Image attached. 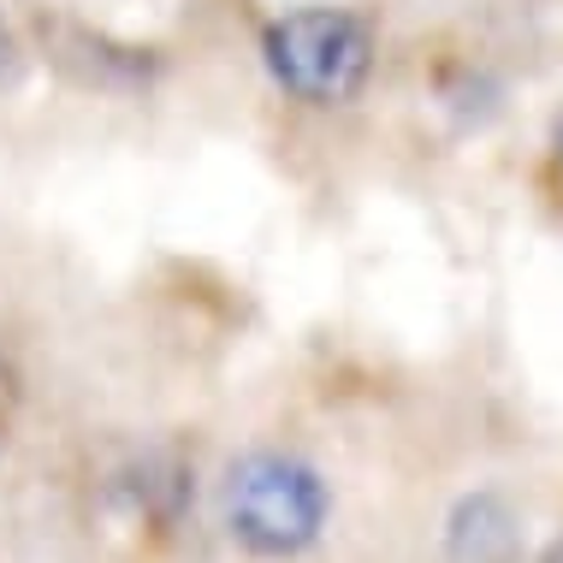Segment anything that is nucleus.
I'll list each match as a JSON object with an SVG mask.
<instances>
[{"label": "nucleus", "instance_id": "f03ea898", "mask_svg": "<svg viewBox=\"0 0 563 563\" xmlns=\"http://www.w3.org/2000/svg\"><path fill=\"white\" fill-rule=\"evenodd\" d=\"M262 59L285 96L309 108H344L374 71V30L344 7H302L267 24Z\"/></svg>", "mask_w": 563, "mask_h": 563}, {"label": "nucleus", "instance_id": "39448f33", "mask_svg": "<svg viewBox=\"0 0 563 563\" xmlns=\"http://www.w3.org/2000/svg\"><path fill=\"white\" fill-rule=\"evenodd\" d=\"M19 409V368H12V356L0 350V421Z\"/></svg>", "mask_w": 563, "mask_h": 563}, {"label": "nucleus", "instance_id": "7ed1b4c3", "mask_svg": "<svg viewBox=\"0 0 563 563\" xmlns=\"http://www.w3.org/2000/svg\"><path fill=\"white\" fill-rule=\"evenodd\" d=\"M516 545V516L493 493L463 498L451 516V558L456 563H505Z\"/></svg>", "mask_w": 563, "mask_h": 563}, {"label": "nucleus", "instance_id": "423d86ee", "mask_svg": "<svg viewBox=\"0 0 563 563\" xmlns=\"http://www.w3.org/2000/svg\"><path fill=\"white\" fill-rule=\"evenodd\" d=\"M552 148H558V161H563V119H558V131H552Z\"/></svg>", "mask_w": 563, "mask_h": 563}, {"label": "nucleus", "instance_id": "20e7f679", "mask_svg": "<svg viewBox=\"0 0 563 563\" xmlns=\"http://www.w3.org/2000/svg\"><path fill=\"white\" fill-rule=\"evenodd\" d=\"M24 71V48H19V36L7 30V19H0V84H12Z\"/></svg>", "mask_w": 563, "mask_h": 563}, {"label": "nucleus", "instance_id": "0eeeda50", "mask_svg": "<svg viewBox=\"0 0 563 563\" xmlns=\"http://www.w3.org/2000/svg\"><path fill=\"white\" fill-rule=\"evenodd\" d=\"M540 563H563V540H558V545H552V552H545Z\"/></svg>", "mask_w": 563, "mask_h": 563}, {"label": "nucleus", "instance_id": "f257e3e1", "mask_svg": "<svg viewBox=\"0 0 563 563\" xmlns=\"http://www.w3.org/2000/svg\"><path fill=\"white\" fill-rule=\"evenodd\" d=\"M332 510L327 481L302 456L255 451L225 475V528L255 558H297L321 540Z\"/></svg>", "mask_w": 563, "mask_h": 563}]
</instances>
